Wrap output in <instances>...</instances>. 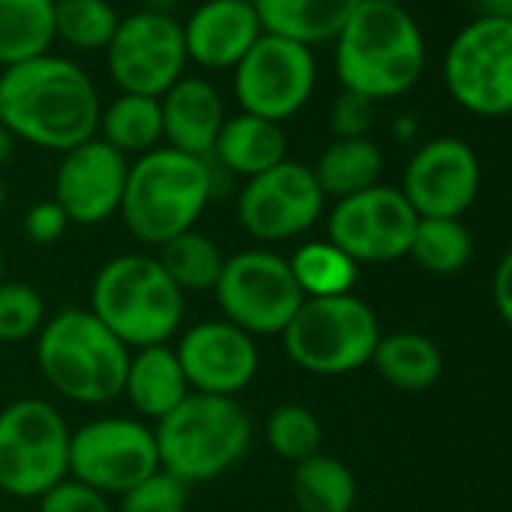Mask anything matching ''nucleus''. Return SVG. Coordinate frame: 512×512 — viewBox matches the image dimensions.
<instances>
[{
    "label": "nucleus",
    "instance_id": "obj_1",
    "mask_svg": "<svg viewBox=\"0 0 512 512\" xmlns=\"http://www.w3.org/2000/svg\"><path fill=\"white\" fill-rule=\"evenodd\" d=\"M100 112L94 79L64 55L0 70V121L16 142L67 154L97 136Z\"/></svg>",
    "mask_w": 512,
    "mask_h": 512
},
{
    "label": "nucleus",
    "instance_id": "obj_2",
    "mask_svg": "<svg viewBox=\"0 0 512 512\" xmlns=\"http://www.w3.org/2000/svg\"><path fill=\"white\" fill-rule=\"evenodd\" d=\"M332 46L341 88L374 103L413 91L428 58L419 22L386 0H362Z\"/></svg>",
    "mask_w": 512,
    "mask_h": 512
},
{
    "label": "nucleus",
    "instance_id": "obj_3",
    "mask_svg": "<svg viewBox=\"0 0 512 512\" xmlns=\"http://www.w3.org/2000/svg\"><path fill=\"white\" fill-rule=\"evenodd\" d=\"M211 193V163L163 145L130 163L118 214L136 241L160 247L169 238L196 229Z\"/></svg>",
    "mask_w": 512,
    "mask_h": 512
},
{
    "label": "nucleus",
    "instance_id": "obj_4",
    "mask_svg": "<svg viewBox=\"0 0 512 512\" xmlns=\"http://www.w3.org/2000/svg\"><path fill=\"white\" fill-rule=\"evenodd\" d=\"M37 365L58 395L76 404H106L124 395L130 347L88 308H64L40 329Z\"/></svg>",
    "mask_w": 512,
    "mask_h": 512
},
{
    "label": "nucleus",
    "instance_id": "obj_5",
    "mask_svg": "<svg viewBox=\"0 0 512 512\" xmlns=\"http://www.w3.org/2000/svg\"><path fill=\"white\" fill-rule=\"evenodd\" d=\"M121 344H169L184 317V293L169 281L157 256L121 253L109 260L91 287L88 308Z\"/></svg>",
    "mask_w": 512,
    "mask_h": 512
},
{
    "label": "nucleus",
    "instance_id": "obj_6",
    "mask_svg": "<svg viewBox=\"0 0 512 512\" xmlns=\"http://www.w3.org/2000/svg\"><path fill=\"white\" fill-rule=\"evenodd\" d=\"M250 416L238 398L190 392L154 425L160 470L184 485L208 482L232 470L250 449Z\"/></svg>",
    "mask_w": 512,
    "mask_h": 512
},
{
    "label": "nucleus",
    "instance_id": "obj_7",
    "mask_svg": "<svg viewBox=\"0 0 512 512\" xmlns=\"http://www.w3.org/2000/svg\"><path fill=\"white\" fill-rule=\"evenodd\" d=\"M380 338L374 311L353 293L305 299L281 335L293 365L320 377L359 371L371 362Z\"/></svg>",
    "mask_w": 512,
    "mask_h": 512
},
{
    "label": "nucleus",
    "instance_id": "obj_8",
    "mask_svg": "<svg viewBox=\"0 0 512 512\" xmlns=\"http://www.w3.org/2000/svg\"><path fill=\"white\" fill-rule=\"evenodd\" d=\"M70 425L43 398H19L0 410V491L43 497L70 476Z\"/></svg>",
    "mask_w": 512,
    "mask_h": 512
},
{
    "label": "nucleus",
    "instance_id": "obj_9",
    "mask_svg": "<svg viewBox=\"0 0 512 512\" xmlns=\"http://www.w3.org/2000/svg\"><path fill=\"white\" fill-rule=\"evenodd\" d=\"M214 299L223 320L244 329L250 338L284 335L305 302L290 272V260L263 247L229 256L217 278Z\"/></svg>",
    "mask_w": 512,
    "mask_h": 512
},
{
    "label": "nucleus",
    "instance_id": "obj_10",
    "mask_svg": "<svg viewBox=\"0 0 512 512\" xmlns=\"http://www.w3.org/2000/svg\"><path fill=\"white\" fill-rule=\"evenodd\" d=\"M443 82L449 97L479 118L512 115V19L476 16L446 49Z\"/></svg>",
    "mask_w": 512,
    "mask_h": 512
},
{
    "label": "nucleus",
    "instance_id": "obj_11",
    "mask_svg": "<svg viewBox=\"0 0 512 512\" xmlns=\"http://www.w3.org/2000/svg\"><path fill=\"white\" fill-rule=\"evenodd\" d=\"M317 88L314 49L263 34L232 70V94L241 112L284 124L299 115Z\"/></svg>",
    "mask_w": 512,
    "mask_h": 512
},
{
    "label": "nucleus",
    "instance_id": "obj_12",
    "mask_svg": "<svg viewBox=\"0 0 512 512\" xmlns=\"http://www.w3.org/2000/svg\"><path fill=\"white\" fill-rule=\"evenodd\" d=\"M157 470L154 428L142 419L103 416L70 434V476L100 494H124Z\"/></svg>",
    "mask_w": 512,
    "mask_h": 512
},
{
    "label": "nucleus",
    "instance_id": "obj_13",
    "mask_svg": "<svg viewBox=\"0 0 512 512\" xmlns=\"http://www.w3.org/2000/svg\"><path fill=\"white\" fill-rule=\"evenodd\" d=\"M187 64L181 22L145 10L124 16L106 49V70L121 94L160 100L184 76Z\"/></svg>",
    "mask_w": 512,
    "mask_h": 512
},
{
    "label": "nucleus",
    "instance_id": "obj_14",
    "mask_svg": "<svg viewBox=\"0 0 512 512\" xmlns=\"http://www.w3.org/2000/svg\"><path fill=\"white\" fill-rule=\"evenodd\" d=\"M323 205L326 196L314 169L287 157L275 169L244 181L235 199V217L256 241H287L314 229Z\"/></svg>",
    "mask_w": 512,
    "mask_h": 512
},
{
    "label": "nucleus",
    "instance_id": "obj_15",
    "mask_svg": "<svg viewBox=\"0 0 512 512\" xmlns=\"http://www.w3.org/2000/svg\"><path fill=\"white\" fill-rule=\"evenodd\" d=\"M419 214L398 187L374 184L338 199L329 214V241L353 263H389L410 253Z\"/></svg>",
    "mask_w": 512,
    "mask_h": 512
},
{
    "label": "nucleus",
    "instance_id": "obj_16",
    "mask_svg": "<svg viewBox=\"0 0 512 512\" xmlns=\"http://www.w3.org/2000/svg\"><path fill=\"white\" fill-rule=\"evenodd\" d=\"M404 199L419 217L458 220L479 193V160L455 136L425 142L404 169Z\"/></svg>",
    "mask_w": 512,
    "mask_h": 512
},
{
    "label": "nucleus",
    "instance_id": "obj_17",
    "mask_svg": "<svg viewBox=\"0 0 512 512\" xmlns=\"http://www.w3.org/2000/svg\"><path fill=\"white\" fill-rule=\"evenodd\" d=\"M193 392L238 398L260 371L256 341L229 320H205L187 329L175 347Z\"/></svg>",
    "mask_w": 512,
    "mask_h": 512
},
{
    "label": "nucleus",
    "instance_id": "obj_18",
    "mask_svg": "<svg viewBox=\"0 0 512 512\" xmlns=\"http://www.w3.org/2000/svg\"><path fill=\"white\" fill-rule=\"evenodd\" d=\"M130 160L103 139H88L67 151L55 172V202L70 223L97 226L121 211Z\"/></svg>",
    "mask_w": 512,
    "mask_h": 512
},
{
    "label": "nucleus",
    "instance_id": "obj_19",
    "mask_svg": "<svg viewBox=\"0 0 512 512\" xmlns=\"http://www.w3.org/2000/svg\"><path fill=\"white\" fill-rule=\"evenodd\" d=\"M187 61L202 70H235L266 31L250 0H202L181 22Z\"/></svg>",
    "mask_w": 512,
    "mask_h": 512
},
{
    "label": "nucleus",
    "instance_id": "obj_20",
    "mask_svg": "<svg viewBox=\"0 0 512 512\" xmlns=\"http://www.w3.org/2000/svg\"><path fill=\"white\" fill-rule=\"evenodd\" d=\"M163 142L190 157H211L217 133L226 121L220 91L202 76H181L163 97Z\"/></svg>",
    "mask_w": 512,
    "mask_h": 512
},
{
    "label": "nucleus",
    "instance_id": "obj_21",
    "mask_svg": "<svg viewBox=\"0 0 512 512\" xmlns=\"http://www.w3.org/2000/svg\"><path fill=\"white\" fill-rule=\"evenodd\" d=\"M211 157L238 178H256L287 160V133L281 124L238 112L223 121ZM208 157V160H211Z\"/></svg>",
    "mask_w": 512,
    "mask_h": 512
},
{
    "label": "nucleus",
    "instance_id": "obj_22",
    "mask_svg": "<svg viewBox=\"0 0 512 512\" xmlns=\"http://www.w3.org/2000/svg\"><path fill=\"white\" fill-rule=\"evenodd\" d=\"M266 34L308 49L335 43L362 0H250Z\"/></svg>",
    "mask_w": 512,
    "mask_h": 512
},
{
    "label": "nucleus",
    "instance_id": "obj_23",
    "mask_svg": "<svg viewBox=\"0 0 512 512\" xmlns=\"http://www.w3.org/2000/svg\"><path fill=\"white\" fill-rule=\"evenodd\" d=\"M190 392L193 389L184 377L175 347L154 344V347H142V350H136V356H130L127 377H124V395L139 416L160 422Z\"/></svg>",
    "mask_w": 512,
    "mask_h": 512
},
{
    "label": "nucleus",
    "instance_id": "obj_24",
    "mask_svg": "<svg viewBox=\"0 0 512 512\" xmlns=\"http://www.w3.org/2000/svg\"><path fill=\"white\" fill-rule=\"evenodd\" d=\"M55 43V0H0V70L43 58Z\"/></svg>",
    "mask_w": 512,
    "mask_h": 512
},
{
    "label": "nucleus",
    "instance_id": "obj_25",
    "mask_svg": "<svg viewBox=\"0 0 512 512\" xmlns=\"http://www.w3.org/2000/svg\"><path fill=\"white\" fill-rule=\"evenodd\" d=\"M97 139L115 148L124 157H142L163 142V115L157 97L118 94L103 112Z\"/></svg>",
    "mask_w": 512,
    "mask_h": 512
},
{
    "label": "nucleus",
    "instance_id": "obj_26",
    "mask_svg": "<svg viewBox=\"0 0 512 512\" xmlns=\"http://www.w3.org/2000/svg\"><path fill=\"white\" fill-rule=\"evenodd\" d=\"M371 362L380 377L401 392H422L434 386L443 371L437 344L419 332H395L380 338Z\"/></svg>",
    "mask_w": 512,
    "mask_h": 512
},
{
    "label": "nucleus",
    "instance_id": "obj_27",
    "mask_svg": "<svg viewBox=\"0 0 512 512\" xmlns=\"http://www.w3.org/2000/svg\"><path fill=\"white\" fill-rule=\"evenodd\" d=\"M311 169H314V178H317L323 196L347 199V196H356L377 184V178L383 172V151L368 136L335 139L320 154L317 166H311Z\"/></svg>",
    "mask_w": 512,
    "mask_h": 512
},
{
    "label": "nucleus",
    "instance_id": "obj_28",
    "mask_svg": "<svg viewBox=\"0 0 512 512\" xmlns=\"http://www.w3.org/2000/svg\"><path fill=\"white\" fill-rule=\"evenodd\" d=\"M157 263L181 293H214L226 256L211 235L187 229L157 247Z\"/></svg>",
    "mask_w": 512,
    "mask_h": 512
},
{
    "label": "nucleus",
    "instance_id": "obj_29",
    "mask_svg": "<svg viewBox=\"0 0 512 512\" xmlns=\"http://www.w3.org/2000/svg\"><path fill=\"white\" fill-rule=\"evenodd\" d=\"M290 491L302 512H350L356 503L353 470L326 452H317L293 467Z\"/></svg>",
    "mask_w": 512,
    "mask_h": 512
},
{
    "label": "nucleus",
    "instance_id": "obj_30",
    "mask_svg": "<svg viewBox=\"0 0 512 512\" xmlns=\"http://www.w3.org/2000/svg\"><path fill=\"white\" fill-rule=\"evenodd\" d=\"M290 272L305 299L347 296L356 284V263L329 238L302 244L290 260Z\"/></svg>",
    "mask_w": 512,
    "mask_h": 512
},
{
    "label": "nucleus",
    "instance_id": "obj_31",
    "mask_svg": "<svg viewBox=\"0 0 512 512\" xmlns=\"http://www.w3.org/2000/svg\"><path fill=\"white\" fill-rule=\"evenodd\" d=\"M470 250L473 241L461 220L419 217L407 256H413L416 266L431 275H455L467 266Z\"/></svg>",
    "mask_w": 512,
    "mask_h": 512
},
{
    "label": "nucleus",
    "instance_id": "obj_32",
    "mask_svg": "<svg viewBox=\"0 0 512 512\" xmlns=\"http://www.w3.org/2000/svg\"><path fill=\"white\" fill-rule=\"evenodd\" d=\"M118 25L109 0H55V40L76 52H106Z\"/></svg>",
    "mask_w": 512,
    "mask_h": 512
},
{
    "label": "nucleus",
    "instance_id": "obj_33",
    "mask_svg": "<svg viewBox=\"0 0 512 512\" xmlns=\"http://www.w3.org/2000/svg\"><path fill=\"white\" fill-rule=\"evenodd\" d=\"M266 440L278 458L299 464L320 452L323 425L305 404H281L266 422Z\"/></svg>",
    "mask_w": 512,
    "mask_h": 512
},
{
    "label": "nucleus",
    "instance_id": "obj_34",
    "mask_svg": "<svg viewBox=\"0 0 512 512\" xmlns=\"http://www.w3.org/2000/svg\"><path fill=\"white\" fill-rule=\"evenodd\" d=\"M46 326V302L40 290L19 281L0 284V344H19Z\"/></svg>",
    "mask_w": 512,
    "mask_h": 512
},
{
    "label": "nucleus",
    "instance_id": "obj_35",
    "mask_svg": "<svg viewBox=\"0 0 512 512\" xmlns=\"http://www.w3.org/2000/svg\"><path fill=\"white\" fill-rule=\"evenodd\" d=\"M187 488L166 470L151 473L139 485L121 494L118 512H187Z\"/></svg>",
    "mask_w": 512,
    "mask_h": 512
},
{
    "label": "nucleus",
    "instance_id": "obj_36",
    "mask_svg": "<svg viewBox=\"0 0 512 512\" xmlns=\"http://www.w3.org/2000/svg\"><path fill=\"white\" fill-rule=\"evenodd\" d=\"M374 106H377L374 100L341 88V94L329 106V127H332L335 139L368 136V130L374 127Z\"/></svg>",
    "mask_w": 512,
    "mask_h": 512
},
{
    "label": "nucleus",
    "instance_id": "obj_37",
    "mask_svg": "<svg viewBox=\"0 0 512 512\" xmlns=\"http://www.w3.org/2000/svg\"><path fill=\"white\" fill-rule=\"evenodd\" d=\"M40 512H112V506L106 494L67 476L40 497Z\"/></svg>",
    "mask_w": 512,
    "mask_h": 512
},
{
    "label": "nucleus",
    "instance_id": "obj_38",
    "mask_svg": "<svg viewBox=\"0 0 512 512\" xmlns=\"http://www.w3.org/2000/svg\"><path fill=\"white\" fill-rule=\"evenodd\" d=\"M70 220L64 214V208L55 199H40L28 208L25 214V235L34 244H52L67 232Z\"/></svg>",
    "mask_w": 512,
    "mask_h": 512
},
{
    "label": "nucleus",
    "instance_id": "obj_39",
    "mask_svg": "<svg viewBox=\"0 0 512 512\" xmlns=\"http://www.w3.org/2000/svg\"><path fill=\"white\" fill-rule=\"evenodd\" d=\"M491 293H494V305H497L500 320L512 329V250L503 256L500 266H497V272H494Z\"/></svg>",
    "mask_w": 512,
    "mask_h": 512
},
{
    "label": "nucleus",
    "instance_id": "obj_40",
    "mask_svg": "<svg viewBox=\"0 0 512 512\" xmlns=\"http://www.w3.org/2000/svg\"><path fill=\"white\" fill-rule=\"evenodd\" d=\"M473 7L488 19H512V0H473Z\"/></svg>",
    "mask_w": 512,
    "mask_h": 512
},
{
    "label": "nucleus",
    "instance_id": "obj_41",
    "mask_svg": "<svg viewBox=\"0 0 512 512\" xmlns=\"http://www.w3.org/2000/svg\"><path fill=\"white\" fill-rule=\"evenodd\" d=\"M139 4V10H145V13H160V16H172L175 10H178V4L181 0H136Z\"/></svg>",
    "mask_w": 512,
    "mask_h": 512
},
{
    "label": "nucleus",
    "instance_id": "obj_42",
    "mask_svg": "<svg viewBox=\"0 0 512 512\" xmlns=\"http://www.w3.org/2000/svg\"><path fill=\"white\" fill-rule=\"evenodd\" d=\"M13 151H16V136L4 124H0V166H4L13 157Z\"/></svg>",
    "mask_w": 512,
    "mask_h": 512
},
{
    "label": "nucleus",
    "instance_id": "obj_43",
    "mask_svg": "<svg viewBox=\"0 0 512 512\" xmlns=\"http://www.w3.org/2000/svg\"><path fill=\"white\" fill-rule=\"evenodd\" d=\"M7 205V181H4V169H0V211Z\"/></svg>",
    "mask_w": 512,
    "mask_h": 512
},
{
    "label": "nucleus",
    "instance_id": "obj_44",
    "mask_svg": "<svg viewBox=\"0 0 512 512\" xmlns=\"http://www.w3.org/2000/svg\"><path fill=\"white\" fill-rule=\"evenodd\" d=\"M0 284H4V250H0Z\"/></svg>",
    "mask_w": 512,
    "mask_h": 512
},
{
    "label": "nucleus",
    "instance_id": "obj_45",
    "mask_svg": "<svg viewBox=\"0 0 512 512\" xmlns=\"http://www.w3.org/2000/svg\"><path fill=\"white\" fill-rule=\"evenodd\" d=\"M386 4H407V0H386Z\"/></svg>",
    "mask_w": 512,
    "mask_h": 512
},
{
    "label": "nucleus",
    "instance_id": "obj_46",
    "mask_svg": "<svg viewBox=\"0 0 512 512\" xmlns=\"http://www.w3.org/2000/svg\"><path fill=\"white\" fill-rule=\"evenodd\" d=\"M0 124H4V121H0Z\"/></svg>",
    "mask_w": 512,
    "mask_h": 512
}]
</instances>
